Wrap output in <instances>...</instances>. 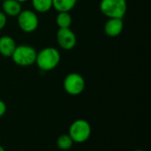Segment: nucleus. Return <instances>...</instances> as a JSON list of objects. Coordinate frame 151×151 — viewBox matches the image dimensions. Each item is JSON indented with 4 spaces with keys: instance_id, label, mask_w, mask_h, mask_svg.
I'll return each mask as SVG.
<instances>
[{
    "instance_id": "nucleus-1",
    "label": "nucleus",
    "mask_w": 151,
    "mask_h": 151,
    "mask_svg": "<svg viewBox=\"0 0 151 151\" xmlns=\"http://www.w3.org/2000/svg\"><path fill=\"white\" fill-rule=\"evenodd\" d=\"M61 55L57 48L45 47L37 53L35 63L41 70L50 71L58 67Z\"/></svg>"
},
{
    "instance_id": "nucleus-2",
    "label": "nucleus",
    "mask_w": 151,
    "mask_h": 151,
    "mask_svg": "<svg viewBox=\"0 0 151 151\" xmlns=\"http://www.w3.org/2000/svg\"><path fill=\"white\" fill-rule=\"evenodd\" d=\"M36 55L37 52L33 46L20 44L16 46L11 57L16 65L19 67H29L35 63Z\"/></svg>"
},
{
    "instance_id": "nucleus-3",
    "label": "nucleus",
    "mask_w": 151,
    "mask_h": 151,
    "mask_svg": "<svg viewBox=\"0 0 151 151\" xmlns=\"http://www.w3.org/2000/svg\"><path fill=\"white\" fill-rule=\"evenodd\" d=\"M99 7L102 13L108 19H123L127 10V0H101Z\"/></svg>"
},
{
    "instance_id": "nucleus-4",
    "label": "nucleus",
    "mask_w": 151,
    "mask_h": 151,
    "mask_svg": "<svg viewBox=\"0 0 151 151\" xmlns=\"http://www.w3.org/2000/svg\"><path fill=\"white\" fill-rule=\"evenodd\" d=\"M91 125L85 119H77L73 121L68 131V134L76 143L86 142L91 135Z\"/></svg>"
},
{
    "instance_id": "nucleus-5",
    "label": "nucleus",
    "mask_w": 151,
    "mask_h": 151,
    "mask_svg": "<svg viewBox=\"0 0 151 151\" xmlns=\"http://www.w3.org/2000/svg\"><path fill=\"white\" fill-rule=\"evenodd\" d=\"M63 87L70 95H80L85 89V80L83 77L78 73H69L64 79Z\"/></svg>"
},
{
    "instance_id": "nucleus-6",
    "label": "nucleus",
    "mask_w": 151,
    "mask_h": 151,
    "mask_svg": "<svg viewBox=\"0 0 151 151\" xmlns=\"http://www.w3.org/2000/svg\"><path fill=\"white\" fill-rule=\"evenodd\" d=\"M18 25L25 33H31L36 30L39 25L37 14L31 10H22L17 16Z\"/></svg>"
},
{
    "instance_id": "nucleus-7",
    "label": "nucleus",
    "mask_w": 151,
    "mask_h": 151,
    "mask_svg": "<svg viewBox=\"0 0 151 151\" xmlns=\"http://www.w3.org/2000/svg\"><path fill=\"white\" fill-rule=\"evenodd\" d=\"M56 37L58 45L64 50H72L77 43L76 35L70 28H58Z\"/></svg>"
},
{
    "instance_id": "nucleus-8",
    "label": "nucleus",
    "mask_w": 151,
    "mask_h": 151,
    "mask_svg": "<svg viewBox=\"0 0 151 151\" xmlns=\"http://www.w3.org/2000/svg\"><path fill=\"white\" fill-rule=\"evenodd\" d=\"M124 28L123 19L109 18L104 24V32L108 36L116 37L119 36Z\"/></svg>"
},
{
    "instance_id": "nucleus-9",
    "label": "nucleus",
    "mask_w": 151,
    "mask_h": 151,
    "mask_svg": "<svg viewBox=\"0 0 151 151\" xmlns=\"http://www.w3.org/2000/svg\"><path fill=\"white\" fill-rule=\"evenodd\" d=\"M17 44L15 40L10 36H3L0 37V54L4 57H11Z\"/></svg>"
},
{
    "instance_id": "nucleus-10",
    "label": "nucleus",
    "mask_w": 151,
    "mask_h": 151,
    "mask_svg": "<svg viewBox=\"0 0 151 151\" xmlns=\"http://www.w3.org/2000/svg\"><path fill=\"white\" fill-rule=\"evenodd\" d=\"M3 12L6 16L17 17L22 11L21 3L17 0H4L2 4Z\"/></svg>"
},
{
    "instance_id": "nucleus-11",
    "label": "nucleus",
    "mask_w": 151,
    "mask_h": 151,
    "mask_svg": "<svg viewBox=\"0 0 151 151\" xmlns=\"http://www.w3.org/2000/svg\"><path fill=\"white\" fill-rule=\"evenodd\" d=\"M76 3L77 0H52V8L58 12H70Z\"/></svg>"
},
{
    "instance_id": "nucleus-12",
    "label": "nucleus",
    "mask_w": 151,
    "mask_h": 151,
    "mask_svg": "<svg viewBox=\"0 0 151 151\" xmlns=\"http://www.w3.org/2000/svg\"><path fill=\"white\" fill-rule=\"evenodd\" d=\"M72 16L69 12H58L56 17V23L58 28H70L72 25Z\"/></svg>"
},
{
    "instance_id": "nucleus-13",
    "label": "nucleus",
    "mask_w": 151,
    "mask_h": 151,
    "mask_svg": "<svg viewBox=\"0 0 151 151\" xmlns=\"http://www.w3.org/2000/svg\"><path fill=\"white\" fill-rule=\"evenodd\" d=\"M33 8L35 12L43 13L52 8V0H31Z\"/></svg>"
},
{
    "instance_id": "nucleus-14",
    "label": "nucleus",
    "mask_w": 151,
    "mask_h": 151,
    "mask_svg": "<svg viewBox=\"0 0 151 151\" xmlns=\"http://www.w3.org/2000/svg\"><path fill=\"white\" fill-rule=\"evenodd\" d=\"M73 141L69 134H62L57 139V146L61 150H68L73 145Z\"/></svg>"
},
{
    "instance_id": "nucleus-15",
    "label": "nucleus",
    "mask_w": 151,
    "mask_h": 151,
    "mask_svg": "<svg viewBox=\"0 0 151 151\" xmlns=\"http://www.w3.org/2000/svg\"><path fill=\"white\" fill-rule=\"evenodd\" d=\"M6 22H7V16L3 12H0V30H2L5 27Z\"/></svg>"
},
{
    "instance_id": "nucleus-16",
    "label": "nucleus",
    "mask_w": 151,
    "mask_h": 151,
    "mask_svg": "<svg viewBox=\"0 0 151 151\" xmlns=\"http://www.w3.org/2000/svg\"><path fill=\"white\" fill-rule=\"evenodd\" d=\"M6 112V104L4 101L0 100V117H2Z\"/></svg>"
},
{
    "instance_id": "nucleus-17",
    "label": "nucleus",
    "mask_w": 151,
    "mask_h": 151,
    "mask_svg": "<svg viewBox=\"0 0 151 151\" xmlns=\"http://www.w3.org/2000/svg\"><path fill=\"white\" fill-rule=\"evenodd\" d=\"M17 1H19V3H25V2H27V1H28V0H17Z\"/></svg>"
},
{
    "instance_id": "nucleus-18",
    "label": "nucleus",
    "mask_w": 151,
    "mask_h": 151,
    "mask_svg": "<svg viewBox=\"0 0 151 151\" xmlns=\"http://www.w3.org/2000/svg\"><path fill=\"white\" fill-rule=\"evenodd\" d=\"M0 151H5V150H4V148L1 146V145H0Z\"/></svg>"
},
{
    "instance_id": "nucleus-19",
    "label": "nucleus",
    "mask_w": 151,
    "mask_h": 151,
    "mask_svg": "<svg viewBox=\"0 0 151 151\" xmlns=\"http://www.w3.org/2000/svg\"><path fill=\"white\" fill-rule=\"evenodd\" d=\"M134 151H144V150H134Z\"/></svg>"
},
{
    "instance_id": "nucleus-20",
    "label": "nucleus",
    "mask_w": 151,
    "mask_h": 151,
    "mask_svg": "<svg viewBox=\"0 0 151 151\" xmlns=\"http://www.w3.org/2000/svg\"><path fill=\"white\" fill-rule=\"evenodd\" d=\"M3 1H4V0H3Z\"/></svg>"
}]
</instances>
